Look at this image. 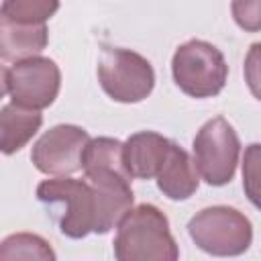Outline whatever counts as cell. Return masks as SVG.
Segmentation results:
<instances>
[{"instance_id":"8","label":"cell","mask_w":261,"mask_h":261,"mask_svg":"<svg viewBox=\"0 0 261 261\" xmlns=\"http://www.w3.org/2000/svg\"><path fill=\"white\" fill-rule=\"evenodd\" d=\"M88 141L90 135L82 126L57 124L35 143L31 159L43 173L69 175L82 169V157Z\"/></svg>"},{"instance_id":"2","label":"cell","mask_w":261,"mask_h":261,"mask_svg":"<svg viewBox=\"0 0 261 261\" xmlns=\"http://www.w3.org/2000/svg\"><path fill=\"white\" fill-rule=\"evenodd\" d=\"M37 198L49 208L59 230L69 239H82L94 232L96 204L94 192L86 179L55 177L37 188Z\"/></svg>"},{"instance_id":"11","label":"cell","mask_w":261,"mask_h":261,"mask_svg":"<svg viewBox=\"0 0 261 261\" xmlns=\"http://www.w3.org/2000/svg\"><path fill=\"white\" fill-rule=\"evenodd\" d=\"M169 147L171 141L153 130H143L128 137V141L122 145V155L130 177H155L167 157Z\"/></svg>"},{"instance_id":"17","label":"cell","mask_w":261,"mask_h":261,"mask_svg":"<svg viewBox=\"0 0 261 261\" xmlns=\"http://www.w3.org/2000/svg\"><path fill=\"white\" fill-rule=\"evenodd\" d=\"M8 92V69L0 65V98Z\"/></svg>"},{"instance_id":"15","label":"cell","mask_w":261,"mask_h":261,"mask_svg":"<svg viewBox=\"0 0 261 261\" xmlns=\"http://www.w3.org/2000/svg\"><path fill=\"white\" fill-rule=\"evenodd\" d=\"M57 8L59 0H4L0 12L18 22L43 24L57 12Z\"/></svg>"},{"instance_id":"6","label":"cell","mask_w":261,"mask_h":261,"mask_svg":"<svg viewBox=\"0 0 261 261\" xmlns=\"http://www.w3.org/2000/svg\"><path fill=\"white\" fill-rule=\"evenodd\" d=\"M239 137L226 118L208 120L194 139V167L210 186H224L232 179L239 159Z\"/></svg>"},{"instance_id":"9","label":"cell","mask_w":261,"mask_h":261,"mask_svg":"<svg viewBox=\"0 0 261 261\" xmlns=\"http://www.w3.org/2000/svg\"><path fill=\"white\" fill-rule=\"evenodd\" d=\"M86 181L94 192L96 222L94 232H108L118 224V220L133 208L130 175L112 169H90L84 171Z\"/></svg>"},{"instance_id":"12","label":"cell","mask_w":261,"mask_h":261,"mask_svg":"<svg viewBox=\"0 0 261 261\" xmlns=\"http://www.w3.org/2000/svg\"><path fill=\"white\" fill-rule=\"evenodd\" d=\"M157 186L169 200H186L198 190V171L190 155L171 143L163 165L157 171Z\"/></svg>"},{"instance_id":"3","label":"cell","mask_w":261,"mask_h":261,"mask_svg":"<svg viewBox=\"0 0 261 261\" xmlns=\"http://www.w3.org/2000/svg\"><path fill=\"white\" fill-rule=\"evenodd\" d=\"M171 71L177 88L192 98L216 96L228 77L224 55L214 45L198 39L177 47L171 59Z\"/></svg>"},{"instance_id":"5","label":"cell","mask_w":261,"mask_h":261,"mask_svg":"<svg viewBox=\"0 0 261 261\" xmlns=\"http://www.w3.org/2000/svg\"><path fill=\"white\" fill-rule=\"evenodd\" d=\"M192 241L210 255H241L249 249L253 230L249 218L228 206L200 210L188 224Z\"/></svg>"},{"instance_id":"13","label":"cell","mask_w":261,"mask_h":261,"mask_svg":"<svg viewBox=\"0 0 261 261\" xmlns=\"http://www.w3.org/2000/svg\"><path fill=\"white\" fill-rule=\"evenodd\" d=\"M43 116L39 110L18 104H6L0 110V153L12 155L20 151L39 130Z\"/></svg>"},{"instance_id":"7","label":"cell","mask_w":261,"mask_h":261,"mask_svg":"<svg viewBox=\"0 0 261 261\" xmlns=\"http://www.w3.org/2000/svg\"><path fill=\"white\" fill-rule=\"evenodd\" d=\"M61 73L55 61L47 57H29L8 69V92L12 102L24 108L41 110L53 104L59 94Z\"/></svg>"},{"instance_id":"16","label":"cell","mask_w":261,"mask_h":261,"mask_svg":"<svg viewBox=\"0 0 261 261\" xmlns=\"http://www.w3.org/2000/svg\"><path fill=\"white\" fill-rule=\"evenodd\" d=\"M232 16L239 27L255 33L261 27L259 0H232Z\"/></svg>"},{"instance_id":"1","label":"cell","mask_w":261,"mask_h":261,"mask_svg":"<svg viewBox=\"0 0 261 261\" xmlns=\"http://www.w3.org/2000/svg\"><path fill=\"white\" fill-rule=\"evenodd\" d=\"M177 255L169 222L159 208L141 204L118 220L114 237V257L118 261H173Z\"/></svg>"},{"instance_id":"10","label":"cell","mask_w":261,"mask_h":261,"mask_svg":"<svg viewBox=\"0 0 261 261\" xmlns=\"http://www.w3.org/2000/svg\"><path fill=\"white\" fill-rule=\"evenodd\" d=\"M49 43L47 24H27L0 12V59L22 61L39 55Z\"/></svg>"},{"instance_id":"14","label":"cell","mask_w":261,"mask_h":261,"mask_svg":"<svg viewBox=\"0 0 261 261\" xmlns=\"http://www.w3.org/2000/svg\"><path fill=\"white\" fill-rule=\"evenodd\" d=\"M8 259H55L53 249L45 239L31 232H16L0 243V261Z\"/></svg>"},{"instance_id":"4","label":"cell","mask_w":261,"mask_h":261,"mask_svg":"<svg viewBox=\"0 0 261 261\" xmlns=\"http://www.w3.org/2000/svg\"><path fill=\"white\" fill-rule=\"evenodd\" d=\"M98 80L112 100L124 104L145 100L155 86L151 63L143 55L120 47L102 49L98 59Z\"/></svg>"}]
</instances>
